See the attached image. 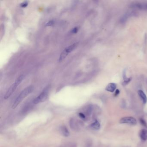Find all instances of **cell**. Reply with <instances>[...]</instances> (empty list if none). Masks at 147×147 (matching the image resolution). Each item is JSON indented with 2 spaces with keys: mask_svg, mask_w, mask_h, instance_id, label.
Wrapping results in <instances>:
<instances>
[{
  "mask_svg": "<svg viewBox=\"0 0 147 147\" xmlns=\"http://www.w3.org/2000/svg\"><path fill=\"white\" fill-rule=\"evenodd\" d=\"M138 94L142 100L143 103H146L147 101V98L145 93L142 90H139L138 91Z\"/></svg>",
  "mask_w": 147,
  "mask_h": 147,
  "instance_id": "cell-8",
  "label": "cell"
},
{
  "mask_svg": "<svg viewBox=\"0 0 147 147\" xmlns=\"http://www.w3.org/2000/svg\"><path fill=\"white\" fill-rule=\"evenodd\" d=\"M23 78L24 76L23 75H21L17 78V79L16 80L15 82L10 86L8 89V91H7V92L5 94V96L4 97V98L5 99H7L12 95V94L15 91L18 85H19L22 82Z\"/></svg>",
  "mask_w": 147,
  "mask_h": 147,
  "instance_id": "cell-2",
  "label": "cell"
},
{
  "mask_svg": "<svg viewBox=\"0 0 147 147\" xmlns=\"http://www.w3.org/2000/svg\"><path fill=\"white\" fill-rule=\"evenodd\" d=\"M78 45V43H75L65 48L64 50L61 52L59 58V62H61L63 61L67 57L69 54L74 51Z\"/></svg>",
  "mask_w": 147,
  "mask_h": 147,
  "instance_id": "cell-3",
  "label": "cell"
},
{
  "mask_svg": "<svg viewBox=\"0 0 147 147\" xmlns=\"http://www.w3.org/2000/svg\"><path fill=\"white\" fill-rule=\"evenodd\" d=\"M116 85L114 83H110L106 86L105 90L110 92H113L116 90Z\"/></svg>",
  "mask_w": 147,
  "mask_h": 147,
  "instance_id": "cell-6",
  "label": "cell"
},
{
  "mask_svg": "<svg viewBox=\"0 0 147 147\" xmlns=\"http://www.w3.org/2000/svg\"><path fill=\"white\" fill-rule=\"evenodd\" d=\"M119 94V91L118 89H117V90L116 91L115 94V96H116L118 95Z\"/></svg>",
  "mask_w": 147,
  "mask_h": 147,
  "instance_id": "cell-18",
  "label": "cell"
},
{
  "mask_svg": "<svg viewBox=\"0 0 147 147\" xmlns=\"http://www.w3.org/2000/svg\"><path fill=\"white\" fill-rule=\"evenodd\" d=\"M28 5V2L27 1H24L23 2L21 3L20 6L21 8H24L26 7Z\"/></svg>",
  "mask_w": 147,
  "mask_h": 147,
  "instance_id": "cell-14",
  "label": "cell"
},
{
  "mask_svg": "<svg viewBox=\"0 0 147 147\" xmlns=\"http://www.w3.org/2000/svg\"><path fill=\"white\" fill-rule=\"evenodd\" d=\"M79 116H80V117L81 118H82L83 119H85V116L84 114H83V113H80L79 114Z\"/></svg>",
  "mask_w": 147,
  "mask_h": 147,
  "instance_id": "cell-17",
  "label": "cell"
},
{
  "mask_svg": "<svg viewBox=\"0 0 147 147\" xmlns=\"http://www.w3.org/2000/svg\"><path fill=\"white\" fill-rule=\"evenodd\" d=\"M54 21L50 20L46 24V26H52L54 24Z\"/></svg>",
  "mask_w": 147,
  "mask_h": 147,
  "instance_id": "cell-15",
  "label": "cell"
},
{
  "mask_svg": "<svg viewBox=\"0 0 147 147\" xmlns=\"http://www.w3.org/2000/svg\"><path fill=\"white\" fill-rule=\"evenodd\" d=\"M61 131L62 134L65 137H68L70 135V132L66 127L62 126L61 128Z\"/></svg>",
  "mask_w": 147,
  "mask_h": 147,
  "instance_id": "cell-9",
  "label": "cell"
},
{
  "mask_svg": "<svg viewBox=\"0 0 147 147\" xmlns=\"http://www.w3.org/2000/svg\"><path fill=\"white\" fill-rule=\"evenodd\" d=\"M33 86L31 85L27 87L22 91L13 102L12 105V108L15 109L16 107L23 101L24 98L33 91Z\"/></svg>",
  "mask_w": 147,
  "mask_h": 147,
  "instance_id": "cell-1",
  "label": "cell"
},
{
  "mask_svg": "<svg viewBox=\"0 0 147 147\" xmlns=\"http://www.w3.org/2000/svg\"><path fill=\"white\" fill-rule=\"evenodd\" d=\"M136 8H139V9H147V3H139L136 4L135 5Z\"/></svg>",
  "mask_w": 147,
  "mask_h": 147,
  "instance_id": "cell-11",
  "label": "cell"
},
{
  "mask_svg": "<svg viewBox=\"0 0 147 147\" xmlns=\"http://www.w3.org/2000/svg\"><path fill=\"white\" fill-rule=\"evenodd\" d=\"M49 89V87H47L45 88H44V90L41 92V94L34 100L33 103L35 104H38L43 102L45 101L48 96Z\"/></svg>",
  "mask_w": 147,
  "mask_h": 147,
  "instance_id": "cell-4",
  "label": "cell"
},
{
  "mask_svg": "<svg viewBox=\"0 0 147 147\" xmlns=\"http://www.w3.org/2000/svg\"><path fill=\"white\" fill-rule=\"evenodd\" d=\"M139 121L140 122V123H141L142 124L143 126H144L145 127H147V123H146V122H145V121L144 119H142V118H140L139 119Z\"/></svg>",
  "mask_w": 147,
  "mask_h": 147,
  "instance_id": "cell-13",
  "label": "cell"
},
{
  "mask_svg": "<svg viewBox=\"0 0 147 147\" xmlns=\"http://www.w3.org/2000/svg\"><path fill=\"white\" fill-rule=\"evenodd\" d=\"M119 123L122 124H128L135 125L137 124L136 119L132 116H126L120 119Z\"/></svg>",
  "mask_w": 147,
  "mask_h": 147,
  "instance_id": "cell-5",
  "label": "cell"
},
{
  "mask_svg": "<svg viewBox=\"0 0 147 147\" xmlns=\"http://www.w3.org/2000/svg\"><path fill=\"white\" fill-rule=\"evenodd\" d=\"M125 74V73L124 72V74H123L124 82L123 83V84L124 85H126L130 82V81L131 80V78H127Z\"/></svg>",
  "mask_w": 147,
  "mask_h": 147,
  "instance_id": "cell-12",
  "label": "cell"
},
{
  "mask_svg": "<svg viewBox=\"0 0 147 147\" xmlns=\"http://www.w3.org/2000/svg\"><path fill=\"white\" fill-rule=\"evenodd\" d=\"M100 126L101 125L99 122L97 120H96L94 122L90 125V127L92 129H95V130H98L100 129Z\"/></svg>",
  "mask_w": 147,
  "mask_h": 147,
  "instance_id": "cell-10",
  "label": "cell"
},
{
  "mask_svg": "<svg viewBox=\"0 0 147 147\" xmlns=\"http://www.w3.org/2000/svg\"><path fill=\"white\" fill-rule=\"evenodd\" d=\"M139 136L142 141H146L147 140V129H142L139 132Z\"/></svg>",
  "mask_w": 147,
  "mask_h": 147,
  "instance_id": "cell-7",
  "label": "cell"
},
{
  "mask_svg": "<svg viewBox=\"0 0 147 147\" xmlns=\"http://www.w3.org/2000/svg\"><path fill=\"white\" fill-rule=\"evenodd\" d=\"M78 29H79L78 27H75V28H73V29L71 31V32L73 34L76 33L78 31Z\"/></svg>",
  "mask_w": 147,
  "mask_h": 147,
  "instance_id": "cell-16",
  "label": "cell"
}]
</instances>
